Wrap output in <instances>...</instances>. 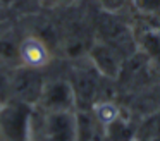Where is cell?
<instances>
[{
    "label": "cell",
    "mask_w": 160,
    "mask_h": 141,
    "mask_svg": "<svg viewBox=\"0 0 160 141\" xmlns=\"http://www.w3.org/2000/svg\"><path fill=\"white\" fill-rule=\"evenodd\" d=\"M50 58V52L47 43L38 36H28L19 41V60L26 67L40 69L47 65Z\"/></svg>",
    "instance_id": "52a82bcc"
},
{
    "label": "cell",
    "mask_w": 160,
    "mask_h": 141,
    "mask_svg": "<svg viewBox=\"0 0 160 141\" xmlns=\"http://www.w3.org/2000/svg\"><path fill=\"white\" fill-rule=\"evenodd\" d=\"M74 91V98L76 103H90L95 98V91H97V81L93 76L86 71H81L74 76V81L71 83Z\"/></svg>",
    "instance_id": "ba28073f"
},
{
    "label": "cell",
    "mask_w": 160,
    "mask_h": 141,
    "mask_svg": "<svg viewBox=\"0 0 160 141\" xmlns=\"http://www.w3.org/2000/svg\"><path fill=\"white\" fill-rule=\"evenodd\" d=\"M78 119L72 110L45 112L42 124V141H78Z\"/></svg>",
    "instance_id": "3957f363"
},
{
    "label": "cell",
    "mask_w": 160,
    "mask_h": 141,
    "mask_svg": "<svg viewBox=\"0 0 160 141\" xmlns=\"http://www.w3.org/2000/svg\"><path fill=\"white\" fill-rule=\"evenodd\" d=\"M72 0H42L43 5L47 7H57V5H64V3H69Z\"/></svg>",
    "instance_id": "7c38bea8"
},
{
    "label": "cell",
    "mask_w": 160,
    "mask_h": 141,
    "mask_svg": "<svg viewBox=\"0 0 160 141\" xmlns=\"http://www.w3.org/2000/svg\"><path fill=\"white\" fill-rule=\"evenodd\" d=\"M131 3L143 14H153L160 10V0H131Z\"/></svg>",
    "instance_id": "30bf717a"
},
{
    "label": "cell",
    "mask_w": 160,
    "mask_h": 141,
    "mask_svg": "<svg viewBox=\"0 0 160 141\" xmlns=\"http://www.w3.org/2000/svg\"><path fill=\"white\" fill-rule=\"evenodd\" d=\"M0 102L33 105L38 103L45 83L38 74V69L19 64L11 72H0Z\"/></svg>",
    "instance_id": "6da1fadb"
},
{
    "label": "cell",
    "mask_w": 160,
    "mask_h": 141,
    "mask_svg": "<svg viewBox=\"0 0 160 141\" xmlns=\"http://www.w3.org/2000/svg\"><path fill=\"white\" fill-rule=\"evenodd\" d=\"M0 131L5 141H31V112L28 105L7 103L2 107Z\"/></svg>",
    "instance_id": "7a4b0ae2"
},
{
    "label": "cell",
    "mask_w": 160,
    "mask_h": 141,
    "mask_svg": "<svg viewBox=\"0 0 160 141\" xmlns=\"http://www.w3.org/2000/svg\"><path fill=\"white\" fill-rule=\"evenodd\" d=\"M98 36H100L98 40L107 43L114 50H117L122 57L131 53L132 48H134L132 34L128 29V26L112 16H103L100 19V23H98Z\"/></svg>",
    "instance_id": "277c9868"
},
{
    "label": "cell",
    "mask_w": 160,
    "mask_h": 141,
    "mask_svg": "<svg viewBox=\"0 0 160 141\" xmlns=\"http://www.w3.org/2000/svg\"><path fill=\"white\" fill-rule=\"evenodd\" d=\"M0 62L4 65H11V67L21 64L19 43L14 41V36L9 31H2V34H0Z\"/></svg>",
    "instance_id": "9c48e42d"
},
{
    "label": "cell",
    "mask_w": 160,
    "mask_h": 141,
    "mask_svg": "<svg viewBox=\"0 0 160 141\" xmlns=\"http://www.w3.org/2000/svg\"><path fill=\"white\" fill-rule=\"evenodd\" d=\"M38 103L45 112H66L72 110V105L76 103L74 91L71 83L67 81H52L45 83L40 95Z\"/></svg>",
    "instance_id": "5b68a950"
},
{
    "label": "cell",
    "mask_w": 160,
    "mask_h": 141,
    "mask_svg": "<svg viewBox=\"0 0 160 141\" xmlns=\"http://www.w3.org/2000/svg\"><path fill=\"white\" fill-rule=\"evenodd\" d=\"M90 58H91L95 67H97L103 76H107V78L114 79V78H117L119 72H121L122 55L100 40H97L90 47Z\"/></svg>",
    "instance_id": "8992f818"
},
{
    "label": "cell",
    "mask_w": 160,
    "mask_h": 141,
    "mask_svg": "<svg viewBox=\"0 0 160 141\" xmlns=\"http://www.w3.org/2000/svg\"><path fill=\"white\" fill-rule=\"evenodd\" d=\"M97 2L102 5L103 10H107V12H115V10H121L122 7L128 2H131V0H97Z\"/></svg>",
    "instance_id": "8fae6325"
}]
</instances>
